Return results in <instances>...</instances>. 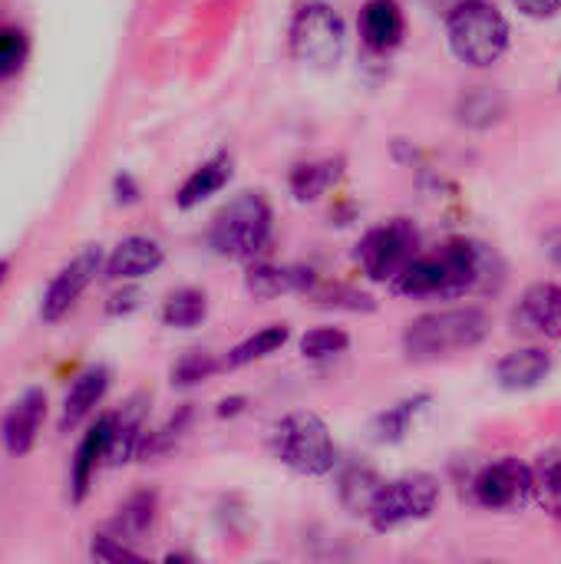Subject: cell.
<instances>
[{
	"label": "cell",
	"mask_w": 561,
	"mask_h": 564,
	"mask_svg": "<svg viewBox=\"0 0 561 564\" xmlns=\"http://www.w3.org/2000/svg\"><path fill=\"white\" fill-rule=\"evenodd\" d=\"M552 373V354L546 347H519L496 364V383L509 393L536 390Z\"/></svg>",
	"instance_id": "obj_17"
},
{
	"label": "cell",
	"mask_w": 561,
	"mask_h": 564,
	"mask_svg": "<svg viewBox=\"0 0 561 564\" xmlns=\"http://www.w3.org/2000/svg\"><path fill=\"white\" fill-rule=\"evenodd\" d=\"M145 416H149V397L136 393L122 413H112V433H109V453H106V466H126L129 459H136L139 443L145 436Z\"/></svg>",
	"instance_id": "obj_16"
},
{
	"label": "cell",
	"mask_w": 561,
	"mask_h": 564,
	"mask_svg": "<svg viewBox=\"0 0 561 564\" xmlns=\"http://www.w3.org/2000/svg\"><path fill=\"white\" fill-rule=\"evenodd\" d=\"M532 466L519 459H499L476 476L473 499L489 512H519L532 502Z\"/></svg>",
	"instance_id": "obj_10"
},
{
	"label": "cell",
	"mask_w": 561,
	"mask_h": 564,
	"mask_svg": "<svg viewBox=\"0 0 561 564\" xmlns=\"http://www.w3.org/2000/svg\"><path fill=\"white\" fill-rule=\"evenodd\" d=\"M344 175V159H317V162H301L291 169V195L298 202H317L337 178Z\"/></svg>",
	"instance_id": "obj_21"
},
{
	"label": "cell",
	"mask_w": 561,
	"mask_h": 564,
	"mask_svg": "<svg viewBox=\"0 0 561 564\" xmlns=\"http://www.w3.org/2000/svg\"><path fill=\"white\" fill-rule=\"evenodd\" d=\"M532 499L561 522V449H549L532 466Z\"/></svg>",
	"instance_id": "obj_26"
},
{
	"label": "cell",
	"mask_w": 561,
	"mask_h": 564,
	"mask_svg": "<svg viewBox=\"0 0 561 564\" xmlns=\"http://www.w3.org/2000/svg\"><path fill=\"white\" fill-rule=\"evenodd\" d=\"M188 423H192V406H182V410L172 413L162 426L145 430L136 459H155V456H165L169 449H175V443L188 433Z\"/></svg>",
	"instance_id": "obj_28"
},
{
	"label": "cell",
	"mask_w": 561,
	"mask_h": 564,
	"mask_svg": "<svg viewBox=\"0 0 561 564\" xmlns=\"http://www.w3.org/2000/svg\"><path fill=\"white\" fill-rule=\"evenodd\" d=\"M377 489H380V479L374 476V473H367V469H354L350 476H344V482H341V499H344V506L347 509H354V512H367L370 509V502H374V496H377Z\"/></svg>",
	"instance_id": "obj_33"
},
{
	"label": "cell",
	"mask_w": 561,
	"mask_h": 564,
	"mask_svg": "<svg viewBox=\"0 0 561 564\" xmlns=\"http://www.w3.org/2000/svg\"><path fill=\"white\" fill-rule=\"evenodd\" d=\"M43 420H46V393L43 390H26L23 397H17L0 426V443L7 449V456L20 459V456L33 453Z\"/></svg>",
	"instance_id": "obj_11"
},
{
	"label": "cell",
	"mask_w": 561,
	"mask_h": 564,
	"mask_svg": "<svg viewBox=\"0 0 561 564\" xmlns=\"http://www.w3.org/2000/svg\"><path fill=\"white\" fill-rule=\"evenodd\" d=\"M440 506V482L430 473H410L390 482H380L367 519L377 532H393L410 522H423Z\"/></svg>",
	"instance_id": "obj_6"
},
{
	"label": "cell",
	"mask_w": 561,
	"mask_h": 564,
	"mask_svg": "<svg viewBox=\"0 0 561 564\" xmlns=\"http://www.w3.org/2000/svg\"><path fill=\"white\" fill-rule=\"evenodd\" d=\"M311 278H314V271H304V268H281V264L258 261V264L248 268L245 288H248V294H255V297L304 294L308 284H311Z\"/></svg>",
	"instance_id": "obj_20"
},
{
	"label": "cell",
	"mask_w": 561,
	"mask_h": 564,
	"mask_svg": "<svg viewBox=\"0 0 561 564\" xmlns=\"http://www.w3.org/2000/svg\"><path fill=\"white\" fill-rule=\"evenodd\" d=\"M139 198V188H136V182H132V175H116V202H122V205H132Z\"/></svg>",
	"instance_id": "obj_37"
},
{
	"label": "cell",
	"mask_w": 561,
	"mask_h": 564,
	"mask_svg": "<svg viewBox=\"0 0 561 564\" xmlns=\"http://www.w3.org/2000/svg\"><path fill=\"white\" fill-rule=\"evenodd\" d=\"M552 258H555V264H559V268H561V245H559V248H555V251H552Z\"/></svg>",
	"instance_id": "obj_40"
},
{
	"label": "cell",
	"mask_w": 561,
	"mask_h": 564,
	"mask_svg": "<svg viewBox=\"0 0 561 564\" xmlns=\"http://www.w3.org/2000/svg\"><path fill=\"white\" fill-rule=\"evenodd\" d=\"M347 50V30L331 3H304L291 23V53L308 66H337Z\"/></svg>",
	"instance_id": "obj_7"
},
{
	"label": "cell",
	"mask_w": 561,
	"mask_h": 564,
	"mask_svg": "<svg viewBox=\"0 0 561 564\" xmlns=\"http://www.w3.org/2000/svg\"><path fill=\"white\" fill-rule=\"evenodd\" d=\"M155 509H159V496H155V492H136V496H129V499L119 506V516L112 519L109 529H112L119 539H126V542H139V539L152 529Z\"/></svg>",
	"instance_id": "obj_24"
},
{
	"label": "cell",
	"mask_w": 561,
	"mask_h": 564,
	"mask_svg": "<svg viewBox=\"0 0 561 564\" xmlns=\"http://www.w3.org/2000/svg\"><path fill=\"white\" fill-rule=\"evenodd\" d=\"M499 258L489 245L473 238L446 241L436 254H417L387 288L400 297L456 301L493 281Z\"/></svg>",
	"instance_id": "obj_1"
},
{
	"label": "cell",
	"mask_w": 561,
	"mask_h": 564,
	"mask_svg": "<svg viewBox=\"0 0 561 564\" xmlns=\"http://www.w3.org/2000/svg\"><path fill=\"white\" fill-rule=\"evenodd\" d=\"M407 30L403 10L397 0H367L360 10V36L367 43V50L374 53H390L393 46H400Z\"/></svg>",
	"instance_id": "obj_18"
},
{
	"label": "cell",
	"mask_w": 561,
	"mask_h": 564,
	"mask_svg": "<svg viewBox=\"0 0 561 564\" xmlns=\"http://www.w3.org/2000/svg\"><path fill=\"white\" fill-rule=\"evenodd\" d=\"M245 410V397H231V400H222L218 403V416L225 420V416H238Z\"/></svg>",
	"instance_id": "obj_38"
},
{
	"label": "cell",
	"mask_w": 561,
	"mask_h": 564,
	"mask_svg": "<svg viewBox=\"0 0 561 564\" xmlns=\"http://www.w3.org/2000/svg\"><path fill=\"white\" fill-rule=\"evenodd\" d=\"M106 390H109V370H106L103 364L83 370V373L73 380V387H69V393H66V400H63V410H60V433H73L79 423H86V420L93 416V410L103 403Z\"/></svg>",
	"instance_id": "obj_15"
},
{
	"label": "cell",
	"mask_w": 561,
	"mask_h": 564,
	"mask_svg": "<svg viewBox=\"0 0 561 564\" xmlns=\"http://www.w3.org/2000/svg\"><path fill=\"white\" fill-rule=\"evenodd\" d=\"M215 373H222V357H215L208 350H188L172 367V387L188 390V387H198V383L212 380Z\"/></svg>",
	"instance_id": "obj_30"
},
{
	"label": "cell",
	"mask_w": 561,
	"mask_h": 564,
	"mask_svg": "<svg viewBox=\"0 0 561 564\" xmlns=\"http://www.w3.org/2000/svg\"><path fill=\"white\" fill-rule=\"evenodd\" d=\"M271 238V208L261 195L245 192L238 198H231L208 228V245L222 254V258H245L255 261Z\"/></svg>",
	"instance_id": "obj_5"
},
{
	"label": "cell",
	"mask_w": 561,
	"mask_h": 564,
	"mask_svg": "<svg viewBox=\"0 0 561 564\" xmlns=\"http://www.w3.org/2000/svg\"><path fill=\"white\" fill-rule=\"evenodd\" d=\"M489 314L479 307H446L430 311L407 324L403 354L410 360H440L479 347L489 337Z\"/></svg>",
	"instance_id": "obj_2"
},
{
	"label": "cell",
	"mask_w": 561,
	"mask_h": 564,
	"mask_svg": "<svg viewBox=\"0 0 561 564\" xmlns=\"http://www.w3.org/2000/svg\"><path fill=\"white\" fill-rule=\"evenodd\" d=\"M231 165H235V162H231L228 152H218V155L205 159V162L182 182V188H179V195H175V205H179L182 212H188V208L208 202L212 195H218V192L231 182Z\"/></svg>",
	"instance_id": "obj_19"
},
{
	"label": "cell",
	"mask_w": 561,
	"mask_h": 564,
	"mask_svg": "<svg viewBox=\"0 0 561 564\" xmlns=\"http://www.w3.org/2000/svg\"><path fill=\"white\" fill-rule=\"evenodd\" d=\"M304 297H311L314 304L321 307H344V311H374V297H367L364 291H354L347 284H331V281H321L317 274L311 278Z\"/></svg>",
	"instance_id": "obj_29"
},
{
	"label": "cell",
	"mask_w": 561,
	"mask_h": 564,
	"mask_svg": "<svg viewBox=\"0 0 561 564\" xmlns=\"http://www.w3.org/2000/svg\"><path fill=\"white\" fill-rule=\"evenodd\" d=\"M446 40L456 59L493 66L509 50V23L503 10L486 0H460L446 17Z\"/></svg>",
	"instance_id": "obj_3"
},
{
	"label": "cell",
	"mask_w": 561,
	"mask_h": 564,
	"mask_svg": "<svg viewBox=\"0 0 561 564\" xmlns=\"http://www.w3.org/2000/svg\"><path fill=\"white\" fill-rule=\"evenodd\" d=\"M30 56V36L23 26H0V79H10L23 69Z\"/></svg>",
	"instance_id": "obj_32"
},
{
	"label": "cell",
	"mask_w": 561,
	"mask_h": 564,
	"mask_svg": "<svg viewBox=\"0 0 561 564\" xmlns=\"http://www.w3.org/2000/svg\"><path fill=\"white\" fill-rule=\"evenodd\" d=\"M430 406V397L427 393H417V397H407L393 406H387L377 420H374V440L384 443V446H397L407 440L413 420Z\"/></svg>",
	"instance_id": "obj_22"
},
{
	"label": "cell",
	"mask_w": 561,
	"mask_h": 564,
	"mask_svg": "<svg viewBox=\"0 0 561 564\" xmlns=\"http://www.w3.org/2000/svg\"><path fill=\"white\" fill-rule=\"evenodd\" d=\"M139 304H142V291L139 288H122L106 301V314L109 317H126V314L139 311Z\"/></svg>",
	"instance_id": "obj_35"
},
{
	"label": "cell",
	"mask_w": 561,
	"mask_h": 564,
	"mask_svg": "<svg viewBox=\"0 0 561 564\" xmlns=\"http://www.w3.org/2000/svg\"><path fill=\"white\" fill-rule=\"evenodd\" d=\"M347 347H350V337L341 327H314L301 337L304 360H331V357H341Z\"/></svg>",
	"instance_id": "obj_31"
},
{
	"label": "cell",
	"mask_w": 561,
	"mask_h": 564,
	"mask_svg": "<svg viewBox=\"0 0 561 564\" xmlns=\"http://www.w3.org/2000/svg\"><path fill=\"white\" fill-rule=\"evenodd\" d=\"M420 231L407 218H390L370 228L357 245V264L370 281L390 284L420 251Z\"/></svg>",
	"instance_id": "obj_8"
},
{
	"label": "cell",
	"mask_w": 561,
	"mask_h": 564,
	"mask_svg": "<svg viewBox=\"0 0 561 564\" xmlns=\"http://www.w3.org/2000/svg\"><path fill=\"white\" fill-rule=\"evenodd\" d=\"M89 558L93 562H139L142 555L126 542V539H119L116 532H103V535H93V542H89Z\"/></svg>",
	"instance_id": "obj_34"
},
{
	"label": "cell",
	"mask_w": 561,
	"mask_h": 564,
	"mask_svg": "<svg viewBox=\"0 0 561 564\" xmlns=\"http://www.w3.org/2000/svg\"><path fill=\"white\" fill-rule=\"evenodd\" d=\"M7 274H10V261H7V258H0V284L7 281Z\"/></svg>",
	"instance_id": "obj_39"
},
{
	"label": "cell",
	"mask_w": 561,
	"mask_h": 564,
	"mask_svg": "<svg viewBox=\"0 0 561 564\" xmlns=\"http://www.w3.org/2000/svg\"><path fill=\"white\" fill-rule=\"evenodd\" d=\"M288 337H291V334H288L284 324H271V327L251 334L248 340H241L238 347H231V350L222 357V370H238V367H248V364H255V360H265V357H271L274 350H281V347L288 344Z\"/></svg>",
	"instance_id": "obj_23"
},
{
	"label": "cell",
	"mask_w": 561,
	"mask_h": 564,
	"mask_svg": "<svg viewBox=\"0 0 561 564\" xmlns=\"http://www.w3.org/2000/svg\"><path fill=\"white\" fill-rule=\"evenodd\" d=\"M109 433H112V413L99 416L89 433L83 436L76 456H73V469H69V492H73V502H83L99 466L106 463V453H109Z\"/></svg>",
	"instance_id": "obj_14"
},
{
	"label": "cell",
	"mask_w": 561,
	"mask_h": 564,
	"mask_svg": "<svg viewBox=\"0 0 561 564\" xmlns=\"http://www.w3.org/2000/svg\"><path fill=\"white\" fill-rule=\"evenodd\" d=\"M205 314H208V297H205V291H198V288L172 291V294L162 301V311H159L162 324H165V327H175V330H192V327H198V324L205 321Z\"/></svg>",
	"instance_id": "obj_25"
},
{
	"label": "cell",
	"mask_w": 561,
	"mask_h": 564,
	"mask_svg": "<svg viewBox=\"0 0 561 564\" xmlns=\"http://www.w3.org/2000/svg\"><path fill=\"white\" fill-rule=\"evenodd\" d=\"M162 261H165V248L155 238H149V235H129L103 261V278L106 281H139V278L159 271Z\"/></svg>",
	"instance_id": "obj_13"
},
{
	"label": "cell",
	"mask_w": 561,
	"mask_h": 564,
	"mask_svg": "<svg viewBox=\"0 0 561 564\" xmlns=\"http://www.w3.org/2000/svg\"><path fill=\"white\" fill-rule=\"evenodd\" d=\"M513 321L522 334H532L542 340H561V284H552V281L532 284L522 294Z\"/></svg>",
	"instance_id": "obj_12"
},
{
	"label": "cell",
	"mask_w": 561,
	"mask_h": 564,
	"mask_svg": "<svg viewBox=\"0 0 561 564\" xmlns=\"http://www.w3.org/2000/svg\"><path fill=\"white\" fill-rule=\"evenodd\" d=\"M519 7V13L532 17V20H546V17H555L561 10V0H513Z\"/></svg>",
	"instance_id": "obj_36"
},
{
	"label": "cell",
	"mask_w": 561,
	"mask_h": 564,
	"mask_svg": "<svg viewBox=\"0 0 561 564\" xmlns=\"http://www.w3.org/2000/svg\"><path fill=\"white\" fill-rule=\"evenodd\" d=\"M460 122L473 126V129H489L493 122H499L506 116V99L489 89V86H473L470 93H463L460 99Z\"/></svg>",
	"instance_id": "obj_27"
},
{
	"label": "cell",
	"mask_w": 561,
	"mask_h": 564,
	"mask_svg": "<svg viewBox=\"0 0 561 564\" xmlns=\"http://www.w3.org/2000/svg\"><path fill=\"white\" fill-rule=\"evenodd\" d=\"M274 456L298 476H327L337 466V446L331 440L327 423L317 413L298 410L288 413L271 433Z\"/></svg>",
	"instance_id": "obj_4"
},
{
	"label": "cell",
	"mask_w": 561,
	"mask_h": 564,
	"mask_svg": "<svg viewBox=\"0 0 561 564\" xmlns=\"http://www.w3.org/2000/svg\"><path fill=\"white\" fill-rule=\"evenodd\" d=\"M103 261H106V254H103L99 245H89L76 258H69L53 274V281L46 284V291L40 297V321L43 324H60L79 304V297L96 281V274H103Z\"/></svg>",
	"instance_id": "obj_9"
}]
</instances>
